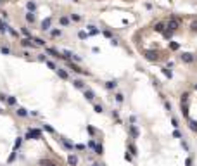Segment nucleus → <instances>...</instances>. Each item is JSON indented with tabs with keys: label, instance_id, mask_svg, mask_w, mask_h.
Masks as SVG:
<instances>
[{
	"label": "nucleus",
	"instance_id": "nucleus-1",
	"mask_svg": "<svg viewBox=\"0 0 197 166\" xmlns=\"http://www.w3.org/2000/svg\"><path fill=\"white\" fill-rule=\"evenodd\" d=\"M166 28H168V31H176L178 28H180V19L178 17H169V21L166 23Z\"/></svg>",
	"mask_w": 197,
	"mask_h": 166
},
{
	"label": "nucleus",
	"instance_id": "nucleus-2",
	"mask_svg": "<svg viewBox=\"0 0 197 166\" xmlns=\"http://www.w3.org/2000/svg\"><path fill=\"white\" fill-rule=\"evenodd\" d=\"M26 138H28V140H31V138H33V140H38V138H42V132H40V130H35V128H33V130H28V132H26Z\"/></svg>",
	"mask_w": 197,
	"mask_h": 166
},
{
	"label": "nucleus",
	"instance_id": "nucleus-3",
	"mask_svg": "<svg viewBox=\"0 0 197 166\" xmlns=\"http://www.w3.org/2000/svg\"><path fill=\"white\" fill-rule=\"evenodd\" d=\"M145 59L154 62V61H157V54H156L154 50H147V52H145Z\"/></svg>",
	"mask_w": 197,
	"mask_h": 166
},
{
	"label": "nucleus",
	"instance_id": "nucleus-4",
	"mask_svg": "<svg viewBox=\"0 0 197 166\" xmlns=\"http://www.w3.org/2000/svg\"><path fill=\"white\" fill-rule=\"evenodd\" d=\"M50 26H52V19H50V17H47V19L42 21V29H43V31H49Z\"/></svg>",
	"mask_w": 197,
	"mask_h": 166
},
{
	"label": "nucleus",
	"instance_id": "nucleus-5",
	"mask_svg": "<svg viewBox=\"0 0 197 166\" xmlns=\"http://www.w3.org/2000/svg\"><path fill=\"white\" fill-rule=\"evenodd\" d=\"M45 52L50 54L52 57H55V59H62V57H64V56H61V52H57L55 49H45Z\"/></svg>",
	"mask_w": 197,
	"mask_h": 166
},
{
	"label": "nucleus",
	"instance_id": "nucleus-6",
	"mask_svg": "<svg viewBox=\"0 0 197 166\" xmlns=\"http://www.w3.org/2000/svg\"><path fill=\"white\" fill-rule=\"evenodd\" d=\"M55 73H57V76H59V78H62V80H68V78H69V75L64 71V69H61V68H55Z\"/></svg>",
	"mask_w": 197,
	"mask_h": 166
},
{
	"label": "nucleus",
	"instance_id": "nucleus-7",
	"mask_svg": "<svg viewBox=\"0 0 197 166\" xmlns=\"http://www.w3.org/2000/svg\"><path fill=\"white\" fill-rule=\"evenodd\" d=\"M182 61L187 62V64H190V62H194V56H192V54H182Z\"/></svg>",
	"mask_w": 197,
	"mask_h": 166
},
{
	"label": "nucleus",
	"instance_id": "nucleus-8",
	"mask_svg": "<svg viewBox=\"0 0 197 166\" xmlns=\"http://www.w3.org/2000/svg\"><path fill=\"white\" fill-rule=\"evenodd\" d=\"M83 94H85L87 100H93V97H95V94H93L92 90H88V88H85V90H83Z\"/></svg>",
	"mask_w": 197,
	"mask_h": 166
},
{
	"label": "nucleus",
	"instance_id": "nucleus-9",
	"mask_svg": "<svg viewBox=\"0 0 197 166\" xmlns=\"http://www.w3.org/2000/svg\"><path fill=\"white\" fill-rule=\"evenodd\" d=\"M68 68H69V69H73L74 73H81V75H85V71H83V69H80L78 66H76V64H73V62H69V64H68Z\"/></svg>",
	"mask_w": 197,
	"mask_h": 166
},
{
	"label": "nucleus",
	"instance_id": "nucleus-10",
	"mask_svg": "<svg viewBox=\"0 0 197 166\" xmlns=\"http://www.w3.org/2000/svg\"><path fill=\"white\" fill-rule=\"evenodd\" d=\"M154 29H156V31H159V33H164V29H166V24H164V23H156Z\"/></svg>",
	"mask_w": 197,
	"mask_h": 166
},
{
	"label": "nucleus",
	"instance_id": "nucleus-11",
	"mask_svg": "<svg viewBox=\"0 0 197 166\" xmlns=\"http://www.w3.org/2000/svg\"><path fill=\"white\" fill-rule=\"evenodd\" d=\"M130 133H131L133 138H138V128L135 125H130Z\"/></svg>",
	"mask_w": 197,
	"mask_h": 166
},
{
	"label": "nucleus",
	"instance_id": "nucleus-12",
	"mask_svg": "<svg viewBox=\"0 0 197 166\" xmlns=\"http://www.w3.org/2000/svg\"><path fill=\"white\" fill-rule=\"evenodd\" d=\"M31 42H33L31 38H24V40H21V45H23V47H31V49H33L35 45H33Z\"/></svg>",
	"mask_w": 197,
	"mask_h": 166
},
{
	"label": "nucleus",
	"instance_id": "nucleus-13",
	"mask_svg": "<svg viewBox=\"0 0 197 166\" xmlns=\"http://www.w3.org/2000/svg\"><path fill=\"white\" fill-rule=\"evenodd\" d=\"M73 85L76 88H80V90H85V83H83L81 80H73Z\"/></svg>",
	"mask_w": 197,
	"mask_h": 166
},
{
	"label": "nucleus",
	"instance_id": "nucleus-14",
	"mask_svg": "<svg viewBox=\"0 0 197 166\" xmlns=\"http://www.w3.org/2000/svg\"><path fill=\"white\" fill-rule=\"evenodd\" d=\"M68 163H69V164H71V166H76V164H78V157H76V156H73V154H71V156L68 157Z\"/></svg>",
	"mask_w": 197,
	"mask_h": 166
},
{
	"label": "nucleus",
	"instance_id": "nucleus-15",
	"mask_svg": "<svg viewBox=\"0 0 197 166\" xmlns=\"http://www.w3.org/2000/svg\"><path fill=\"white\" fill-rule=\"evenodd\" d=\"M61 142H62V144H64V147H66V149H68V151H73V144H71V142H68V140H66V138H61Z\"/></svg>",
	"mask_w": 197,
	"mask_h": 166
},
{
	"label": "nucleus",
	"instance_id": "nucleus-16",
	"mask_svg": "<svg viewBox=\"0 0 197 166\" xmlns=\"http://www.w3.org/2000/svg\"><path fill=\"white\" fill-rule=\"evenodd\" d=\"M26 21H28V23H31V24H33V23H35V21H36V17H35V14H33V12H28V14H26Z\"/></svg>",
	"mask_w": 197,
	"mask_h": 166
},
{
	"label": "nucleus",
	"instance_id": "nucleus-17",
	"mask_svg": "<svg viewBox=\"0 0 197 166\" xmlns=\"http://www.w3.org/2000/svg\"><path fill=\"white\" fill-rule=\"evenodd\" d=\"M17 116H21V118H26L28 116V111L24 107H17Z\"/></svg>",
	"mask_w": 197,
	"mask_h": 166
},
{
	"label": "nucleus",
	"instance_id": "nucleus-18",
	"mask_svg": "<svg viewBox=\"0 0 197 166\" xmlns=\"http://www.w3.org/2000/svg\"><path fill=\"white\" fill-rule=\"evenodd\" d=\"M40 164L42 166H57V163H54V161H50V159H43Z\"/></svg>",
	"mask_w": 197,
	"mask_h": 166
},
{
	"label": "nucleus",
	"instance_id": "nucleus-19",
	"mask_svg": "<svg viewBox=\"0 0 197 166\" xmlns=\"http://www.w3.org/2000/svg\"><path fill=\"white\" fill-rule=\"evenodd\" d=\"M188 126H190V130H192V132H197V121H194V119H188Z\"/></svg>",
	"mask_w": 197,
	"mask_h": 166
},
{
	"label": "nucleus",
	"instance_id": "nucleus-20",
	"mask_svg": "<svg viewBox=\"0 0 197 166\" xmlns=\"http://www.w3.org/2000/svg\"><path fill=\"white\" fill-rule=\"evenodd\" d=\"M116 87H118L116 81H107V83H106V88H107V90H114Z\"/></svg>",
	"mask_w": 197,
	"mask_h": 166
},
{
	"label": "nucleus",
	"instance_id": "nucleus-21",
	"mask_svg": "<svg viewBox=\"0 0 197 166\" xmlns=\"http://www.w3.org/2000/svg\"><path fill=\"white\" fill-rule=\"evenodd\" d=\"M128 151H130L131 156H137V147L133 145V144H128Z\"/></svg>",
	"mask_w": 197,
	"mask_h": 166
},
{
	"label": "nucleus",
	"instance_id": "nucleus-22",
	"mask_svg": "<svg viewBox=\"0 0 197 166\" xmlns=\"http://www.w3.org/2000/svg\"><path fill=\"white\" fill-rule=\"evenodd\" d=\"M26 7H28L30 12H35V10H36V4H35V2H28V5H26Z\"/></svg>",
	"mask_w": 197,
	"mask_h": 166
},
{
	"label": "nucleus",
	"instance_id": "nucleus-23",
	"mask_svg": "<svg viewBox=\"0 0 197 166\" xmlns=\"http://www.w3.org/2000/svg\"><path fill=\"white\" fill-rule=\"evenodd\" d=\"M182 114L185 118H188V106L187 104H182Z\"/></svg>",
	"mask_w": 197,
	"mask_h": 166
},
{
	"label": "nucleus",
	"instance_id": "nucleus-24",
	"mask_svg": "<svg viewBox=\"0 0 197 166\" xmlns=\"http://www.w3.org/2000/svg\"><path fill=\"white\" fill-rule=\"evenodd\" d=\"M16 102H17V100H16V97H10V95H7V104H9V106H16Z\"/></svg>",
	"mask_w": 197,
	"mask_h": 166
},
{
	"label": "nucleus",
	"instance_id": "nucleus-25",
	"mask_svg": "<svg viewBox=\"0 0 197 166\" xmlns=\"http://www.w3.org/2000/svg\"><path fill=\"white\" fill-rule=\"evenodd\" d=\"M50 35H52L54 38H57V36L62 35V31H61V29H52V31H50Z\"/></svg>",
	"mask_w": 197,
	"mask_h": 166
},
{
	"label": "nucleus",
	"instance_id": "nucleus-26",
	"mask_svg": "<svg viewBox=\"0 0 197 166\" xmlns=\"http://www.w3.org/2000/svg\"><path fill=\"white\" fill-rule=\"evenodd\" d=\"M59 23H61V26H68V24H69V19H68V17H64V16H62V17L59 19Z\"/></svg>",
	"mask_w": 197,
	"mask_h": 166
},
{
	"label": "nucleus",
	"instance_id": "nucleus-27",
	"mask_svg": "<svg viewBox=\"0 0 197 166\" xmlns=\"http://www.w3.org/2000/svg\"><path fill=\"white\" fill-rule=\"evenodd\" d=\"M87 28H88V31L92 33V35H98V29L95 28V26H92V24H90V26H87Z\"/></svg>",
	"mask_w": 197,
	"mask_h": 166
},
{
	"label": "nucleus",
	"instance_id": "nucleus-28",
	"mask_svg": "<svg viewBox=\"0 0 197 166\" xmlns=\"http://www.w3.org/2000/svg\"><path fill=\"white\" fill-rule=\"evenodd\" d=\"M31 40H33V42H36V45H45V42H43L42 38H35V36H31Z\"/></svg>",
	"mask_w": 197,
	"mask_h": 166
},
{
	"label": "nucleus",
	"instance_id": "nucleus-29",
	"mask_svg": "<svg viewBox=\"0 0 197 166\" xmlns=\"http://www.w3.org/2000/svg\"><path fill=\"white\" fill-rule=\"evenodd\" d=\"M71 21H74V23H78V21H81V17H80L78 14H71Z\"/></svg>",
	"mask_w": 197,
	"mask_h": 166
},
{
	"label": "nucleus",
	"instance_id": "nucleus-30",
	"mask_svg": "<svg viewBox=\"0 0 197 166\" xmlns=\"http://www.w3.org/2000/svg\"><path fill=\"white\" fill-rule=\"evenodd\" d=\"M0 31H2V33H5V31H7V24H5V23H2V21H0Z\"/></svg>",
	"mask_w": 197,
	"mask_h": 166
},
{
	"label": "nucleus",
	"instance_id": "nucleus-31",
	"mask_svg": "<svg viewBox=\"0 0 197 166\" xmlns=\"http://www.w3.org/2000/svg\"><path fill=\"white\" fill-rule=\"evenodd\" d=\"M21 31H23V33H24V35L28 36V38H31V33H30V29H28V28H23Z\"/></svg>",
	"mask_w": 197,
	"mask_h": 166
},
{
	"label": "nucleus",
	"instance_id": "nucleus-32",
	"mask_svg": "<svg viewBox=\"0 0 197 166\" xmlns=\"http://www.w3.org/2000/svg\"><path fill=\"white\" fill-rule=\"evenodd\" d=\"M171 125H173L175 128H178V126H180V125H178V119H176V118H171Z\"/></svg>",
	"mask_w": 197,
	"mask_h": 166
},
{
	"label": "nucleus",
	"instance_id": "nucleus-33",
	"mask_svg": "<svg viewBox=\"0 0 197 166\" xmlns=\"http://www.w3.org/2000/svg\"><path fill=\"white\" fill-rule=\"evenodd\" d=\"M187 100H188V94H183L182 95V104H187Z\"/></svg>",
	"mask_w": 197,
	"mask_h": 166
},
{
	"label": "nucleus",
	"instance_id": "nucleus-34",
	"mask_svg": "<svg viewBox=\"0 0 197 166\" xmlns=\"http://www.w3.org/2000/svg\"><path fill=\"white\" fill-rule=\"evenodd\" d=\"M102 151H104L102 145H95V154H102Z\"/></svg>",
	"mask_w": 197,
	"mask_h": 166
},
{
	"label": "nucleus",
	"instance_id": "nucleus-35",
	"mask_svg": "<svg viewBox=\"0 0 197 166\" xmlns=\"http://www.w3.org/2000/svg\"><path fill=\"white\" fill-rule=\"evenodd\" d=\"M45 64H47L50 69H55V64H54V62H50V61H45Z\"/></svg>",
	"mask_w": 197,
	"mask_h": 166
},
{
	"label": "nucleus",
	"instance_id": "nucleus-36",
	"mask_svg": "<svg viewBox=\"0 0 197 166\" xmlns=\"http://www.w3.org/2000/svg\"><path fill=\"white\" fill-rule=\"evenodd\" d=\"M163 73L166 75L168 78H171V71H168V68H163Z\"/></svg>",
	"mask_w": 197,
	"mask_h": 166
},
{
	"label": "nucleus",
	"instance_id": "nucleus-37",
	"mask_svg": "<svg viewBox=\"0 0 197 166\" xmlns=\"http://www.w3.org/2000/svg\"><path fill=\"white\" fill-rule=\"evenodd\" d=\"M123 94H116V100H118V102H123Z\"/></svg>",
	"mask_w": 197,
	"mask_h": 166
},
{
	"label": "nucleus",
	"instance_id": "nucleus-38",
	"mask_svg": "<svg viewBox=\"0 0 197 166\" xmlns=\"http://www.w3.org/2000/svg\"><path fill=\"white\" fill-rule=\"evenodd\" d=\"M78 36H80L81 40H85V38H87V33H85V31H80V33H78Z\"/></svg>",
	"mask_w": 197,
	"mask_h": 166
},
{
	"label": "nucleus",
	"instance_id": "nucleus-39",
	"mask_svg": "<svg viewBox=\"0 0 197 166\" xmlns=\"http://www.w3.org/2000/svg\"><path fill=\"white\" fill-rule=\"evenodd\" d=\"M2 54H5V56H9V54H10V50L7 49V47H2Z\"/></svg>",
	"mask_w": 197,
	"mask_h": 166
},
{
	"label": "nucleus",
	"instance_id": "nucleus-40",
	"mask_svg": "<svg viewBox=\"0 0 197 166\" xmlns=\"http://www.w3.org/2000/svg\"><path fill=\"white\" fill-rule=\"evenodd\" d=\"M21 142H23V140H21V138H17V140H16V144H14V147H16V149H19V147H21Z\"/></svg>",
	"mask_w": 197,
	"mask_h": 166
},
{
	"label": "nucleus",
	"instance_id": "nucleus-41",
	"mask_svg": "<svg viewBox=\"0 0 197 166\" xmlns=\"http://www.w3.org/2000/svg\"><path fill=\"white\" fill-rule=\"evenodd\" d=\"M190 28H192V31H197V21H194V23L190 24Z\"/></svg>",
	"mask_w": 197,
	"mask_h": 166
},
{
	"label": "nucleus",
	"instance_id": "nucleus-42",
	"mask_svg": "<svg viewBox=\"0 0 197 166\" xmlns=\"http://www.w3.org/2000/svg\"><path fill=\"white\" fill-rule=\"evenodd\" d=\"M173 137L180 138V137H182V133H180V132H178V130H175V132H173Z\"/></svg>",
	"mask_w": 197,
	"mask_h": 166
},
{
	"label": "nucleus",
	"instance_id": "nucleus-43",
	"mask_svg": "<svg viewBox=\"0 0 197 166\" xmlns=\"http://www.w3.org/2000/svg\"><path fill=\"white\" fill-rule=\"evenodd\" d=\"M93 109H95L97 113H102V111H104V109H102V106H93Z\"/></svg>",
	"mask_w": 197,
	"mask_h": 166
},
{
	"label": "nucleus",
	"instance_id": "nucleus-44",
	"mask_svg": "<svg viewBox=\"0 0 197 166\" xmlns=\"http://www.w3.org/2000/svg\"><path fill=\"white\" fill-rule=\"evenodd\" d=\"M95 145H97V144H95L93 140H90V142H88V147H92V149H95Z\"/></svg>",
	"mask_w": 197,
	"mask_h": 166
},
{
	"label": "nucleus",
	"instance_id": "nucleus-45",
	"mask_svg": "<svg viewBox=\"0 0 197 166\" xmlns=\"http://www.w3.org/2000/svg\"><path fill=\"white\" fill-rule=\"evenodd\" d=\"M164 107H166L168 111H171V104H169V102H168V100H166V102H164Z\"/></svg>",
	"mask_w": 197,
	"mask_h": 166
},
{
	"label": "nucleus",
	"instance_id": "nucleus-46",
	"mask_svg": "<svg viewBox=\"0 0 197 166\" xmlns=\"http://www.w3.org/2000/svg\"><path fill=\"white\" fill-rule=\"evenodd\" d=\"M74 147H76L78 151H83V149H85V145H83V144H78V145H74Z\"/></svg>",
	"mask_w": 197,
	"mask_h": 166
},
{
	"label": "nucleus",
	"instance_id": "nucleus-47",
	"mask_svg": "<svg viewBox=\"0 0 197 166\" xmlns=\"http://www.w3.org/2000/svg\"><path fill=\"white\" fill-rule=\"evenodd\" d=\"M87 130H88V133H90V135H93V133H95V130H93V128H92V126H88V128H87Z\"/></svg>",
	"mask_w": 197,
	"mask_h": 166
},
{
	"label": "nucleus",
	"instance_id": "nucleus-48",
	"mask_svg": "<svg viewBox=\"0 0 197 166\" xmlns=\"http://www.w3.org/2000/svg\"><path fill=\"white\" fill-rule=\"evenodd\" d=\"M182 145H183V149H185V151H188V145H187V142H185V140H182Z\"/></svg>",
	"mask_w": 197,
	"mask_h": 166
},
{
	"label": "nucleus",
	"instance_id": "nucleus-49",
	"mask_svg": "<svg viewBox=\"0 0 197 166\" xmlns=\"http://www.w3.org/2000/svg\"><path fill=\"white\" fill-rule=\"evenodd\" d=\"M0 100L4 102V100H7V95H4V94H0Z\"/></svg>",
	"mask_w": 197,
	"mask_h": 166
},
{
	"label": "nucleus",
	"instance_id": "nucleus-50",
	"mask_svg": "<svg viewBox=\"0 0 197 166\" xmlns=\"http://www.w3.org/2000/svg\"><path fill=\"white\" fill-rule=\"evenodd\" d=\"M185 164H187V166H190V164H192V159H190V157H188L187 161H185Z\"/></svg>",
	"mask_w": 197,
	"mask_h": 166
},
{
	"label": "nucleus",
	"instance_id": "nucleus-51",
	"mask_svg": "<svg viewBox=\"0 0 197 166\" xmlns=\"http://www.w3.org/2000/svg\"><path fill=\"white\" fill-rule=\"evenodd\" d=\"M194 88H195V90H197V83H195V87H194Z\"/></svg>",
	"mask_w": 197,
	"mask_h": 166
},
{
	"label": "nucleus",
	"instance_id": "nucleus-52",
	"mask_svg": "<svg viewBox=\"0 0 197 166\" xmlns=\"http://www.w3.org/2000/svg\"><path fill=\"white\" fill-rule=\"evenodd\" d=\"M93 166H100V164H93Z\"/></svg>",
	"mask_w": 197,
	"mask_h": 166
},
{
	"label": "nucleus",
	"instance_id": "nucleus-53",
	"mask_svg": "<svg viewBox=\"0 0 197 166\" xmlns=\"http://www.w3.org/2000/svg\"><path fill=\"white\" fill-rule=\"evenodd\" d=\"M73 2H78V0H73Z\"/></svg>",
	"mask_w": 197,
	"mask_h": 166
},
{
	"label": "nucleus",
	"instance_id": "nucleus-54",
	"mask_svg": "<svg viewBox=\"0 0 197 166\" xmlns=\"http://www.w3.org/2000/svg\"><path fill=\"white\" fill-rule=\"evenodd\" d=\"M0 4H2V0H0Z\"/></svg>",
	"mask_w": 197,
	"mask_h": 166
}]
</instances>
